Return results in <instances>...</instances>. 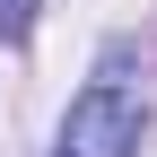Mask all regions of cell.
<instances>
[{
    "mask_svg": "<svg viewBox=\"0 0 157 157\" xmlns=\"http://www.w3.org/2000/svg\"><path fill=\"white\" fill-rule=\"evenodd\" d=\"M131 148H140V96L113 78H96L61 113V140H52V157H131Z\"/></svg>",
    "mask_w": 157,
    "mask_h": 157,
    "instance_id": "1",
    "label": "cell"
},
{
    "mask_svg": "<svg viewBox=\"0 0 157 157\" xmlns=\"http://www.w3.org/2000/svg\"><path fill=\"white\" fill-rule=\"evenodd\" d=\"M35 26V0H0V35H26Z\"/></svg>",
    "mask_w": 157,
    "mask_h": 157,
    "instance_id": "2",
    "label": "cell"
}]
</instances>
